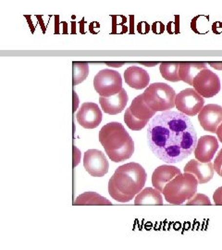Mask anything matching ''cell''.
Returning a JSON list of instances; mask_svg holds the SVG:
<instances>
[{
  "mask_svg": "<svg viewBox=\"0 0 222 250\" xmlns=\"http://www.w3.org/2000/svg\"><path fill=\"white\" fill-rule=\"evenodd\" d=\"M197 141L190 118L179 111L161 112L148 124V146L157 158L166 163L185 160L195 151Z\"/></svg>",
  "mask_w": 222,
  "mask_h": 250,
  "instance_id": "cell-1",
  "label": "cell"
},
{
  "mask_svg": "<svg viewBox=\"0 0 222 250\" xmlns=\"http://www.w3.org/2000/svg\"><path fill=\"white\" fill-rule=\"evenodd\" d=\"M146 179L147 173L141 164L130 162L121 165L109 179V196L118 202H129L142 191Z\"/></svg>",
  "mask_w": 222,
  "mask_h": 250,
  "instance_id": "cell-2",
  "label": "cell"
},
{
  "mask_svg": "<svg viewBox=\"0 0 222 250\" xmlns=\"http://www.w3.org/2000/svg\"><path fill=\"white\" fill-rule=\"evenodd\" d=\"M99 142L107 157L116 163L129 160L134 152L133 139L120 123L104 125L99 132Z\"/></svg>",
  "mask_w": 222,
  "mask_h": 250,
  "instance_id": "cell-3",
  "label": "cell"
},
{
  "mask_svg": "<svg viewBox=\"0 0 222 250\" xmlns=\"http://www.w3.org/2000/svg\"><path fill=\"white\" fill-rule=\"evenodd\" d=\"M198 185L193 174L181 173L165 187L163 195L168 203L181 205L196 196Z\"/></svg>",
  "mask_w": 222,
  "mask_h": 250,
  "instance_id": "cell-4",
  "label": "cell"
},
{
  "mask_svg": "<svg viewBox=\"0 0 222 250\" xmlns=\"http://www.w3.org/2000/svg\"><path fill=\"white\" fill-rule=\"evenodd\" d=\"M142 95L145 104L155 112L169 111L175 107V99L177 94L167 83H151L144 90Z\"/></svg>",
  "mask_w": 222,
  "mask_h": 250,
  "instance_id": "cell-5",
  "label": "cell"
},
{
  "mask_svg": "<svg viewBox=\"0 0 222 250\" xmlns=\"http://www.w3.org/2000/svg\"><path fill=\"white\" fill-rule=\"evenodd\" d=\"M156 113L145 104L142 95H139L133 99L131 106L126 109L125 124L133 131H141L150 123L152 117L156 116Z\"/></svg>",
  "mask_w": 222,
  "mask_h": 250,
  "instance_id": "cell-6",
  "label": "cell"
},
{
  "mask_svg": "<svg viewBox=\"0 0 222 250\" xmlns=\"http://www.w3.org/2000/svg\"><path fill=\"white\" fill-rule=\"evenodd\" d=\"M94 87L102 98L115 96L123 88L121 75L112 70H102L95 76Z\"/></svg>",
  "mask_w": 222,
  "mask_h": 250,
  "instance_id": "cell-7",
  "label": "cell"
},
{
  "mask_svg": "<svg viewBox=\"0 0 222 250\" xmlns=\"http://www.w3.org/2000/svg\"><path fill=\"white\" fill-rule=\"evenodd\" d=\"M204 98H202L194 88L181 91L175 99V107L179 112L188 117L199 114L204 107Z\"/></svg>",
  "mask_w": 222,
  "mask_h": 250,
  "instance_id": "cell-8",
  "label": "cell"
},
{
  "mask_svg": "<svg viewBox=\"0 0 222 250\" xmlns=\"http://www.w3.org/2000/svg\"><path fill=\"white\" fill-rule=\"evenodd\" d=\"M193 87L202 98L210 99L219 94L222 85L219 76L212 71L205 69L196 75Z\"/></svg>",
  "mask_w": 222,
  "mask_h": 250,
  "instance_id": "cell-9",
  "label": "cell"
},
{
  "mask_svg": "<svg viewBox=\"0 0 222 250\" xmlns=\"http://www.w3.org/2000/svg\"><path fill=\"white\" fill-rule=\"evenodd\" d=\"M83 167L91 176L103 177L108 172L109 163L103 152L89 149L83 156Z\"/></svg>",
  "mask_w": 222,
  "mask_h": 250,
  "instance_id": "cell-10",
  "label": "cell"
},
{
  "mask_svg": "<svg viewBox=\"0 0 222 250\" xmlns=\"http://www.w3.org/2000/svg\"><path fill=\"white\" fill-rule=\"evenodd\" d=\"M103 114L101 109L96 103L85 102L81 104L80 109L76 114L79 125L85 129H95L102 122Z\"/></svg>",
  "mask_w": 222,
  "mask_h": 250,
  "instance_id": "cell-11",
  "label": "cell"
},
{
  "mask_svg": "<svg viewBox=\"0 0 222 250\" xmlns=\"http://www.w3.org/2000/svg\"><path fill=\"white\" fill-rule=\"evenodd\" d=\"M198 122L206 132L216 134L222 124V107L217 104H208L198 114Z\"/></svg>",
  "mask_w": 222,
  "mask_h": 250,
  "instance_id": "cell-12",
  "label": "cell"
},
{
  "mask_svg": "<svg viewBox=\"0 0 222 250\" xmlns=\"http://www.w3.org/2000/svg\"><path fill=\"white\" fill-rule=\"evenodd\" d=\"M218 149L219 142L215 136H201L197 141L196 149L194 151L196 161H200L202 163L211 162Z\"/></svg>",
  "mask_w": 222,
  "mask_h": 250,
  "instance_id": "cell-13",
  "label": "cell"
},
{
  "mask_svg": "<svg viewBox=\"0 0 222 250\" xmlns=\"http://www.w3.org/2000/svg\"><path fill=\"white\" fill-rule=\"evenodd\" d=\"M183 170L186 173L193 174L200 185H204L212 180L215 172L214 163H202L196 160L189 161Z\"/></svg>",
  "mask_w": 222,
  "mask_h": 250,
  "instance_id": "cell-14",
  "label": "cell"
},
{
  "mask_svg": "<svg viewBox=\"0 0 222 250\" xmlns=\"http://www.w3.org/2000/svg\"><path fill=\"white\" fill-rule=\"evenodd\" d=\"M181 170L171 165H161L154 170L152 174V185L155 189L163 194L164 188L170 181L181 174Z\"/></svg>",
  "mask_w": 222,
  "mask_h": 250,
  "instance_id": "cell-15",
  "label": "cell"
},
{
  "mask_svg": "<svg viewBox=\"0 0 222 250\" xmlns=\"http://www.w3.org/2000/svg\"><path fill=\"white\" fill-rule=\"evenodd\" d=\"M129 97L124 88L110 98H99V104L101 106L102 110L109 115H117L122 112L128 103Z\"/></svg>",
  "mask_w": 222,
  "mask_h": 250,
  "instance_id": "cell-16",
  "label": "cell"
},
{
  "mask_svg": "<svg viewBox=\"0 0 222 250\" xmlns=\"http://www.w3.org/2000/svg\"><path fill=\"white\" fill-rule=\"evenodd\" d=\"M126 83L133 89L141 90L147 88L150 82L148 72L137 66H131L124 72Z\"/></svg>",
  "mask_w": 222,
  "mask_h": 250,
  "instance_id": "cell-17",
  "label": "cell"
},
{
  "mask_svg": "<svg viewBox=\"0 0 222 250\" xmlns=\"http://www.w3.org/2000/svg\"><path fill=\"white\" fill-rule=\"evenodd\" d=\"M205 69H207V62H180V79L193 85L196 75Z\"/></svg>",
  "mask_w": 222,
  "mask_h": 250,
  "instance_id": "cell-18",
  "label": "cell"
},
{
  "mask_svg": "<svg viewBox=\"0 0 222 250\" xmlns=\"http://www.w3.org/2000/svg\"><path fill=\"white\" fill-rule=\"evenodd\" d=\"M134 205H163V197L159 190L144 188L135 197Z\"/></svg>",
  "mask_w": 222,
  "mask_h": 250,
  "instance_id": "cell-19",
  "label": "cell"
},
{
  "mask_svg": "<svg viewBox=\"0 0 222 250\" xmlns=\"http://www.w3.org/2000/svg\"><path fill=\"white\" fill-rule=\"evenodd\" d=\"M74 205H112L106 197L100 196L96 192H85L78 196L73 202Z\"/></svg>",
  "mask_w": 222,
  "mask_h": 250,
  "instance_id": "cell-20",
  "label": "cell"
},
{
  "mask_svg": "<svg viewBox=\"0 0 222 250\" xmlns=\"http://www.w3.org/2000/svg\"><path fill=\"white\" fill-rule=\"evenodd\" d=\"M161 76L165 80L169 81L171 83H177L180 79V62H165L160 63V68Z\"/></svg>",
  "mask_w": 222,
  "mask_h": 250,
  "instance_id": "cell-21",
  "label": "cell"
},
{
  "mask_svg": "<svg viewBox=\"0 0 222 250\" xmlns=\"http://www.w3.org/2000/svg\"><path fill=\"white\" fill-rule=\"evenodd\" d=\"M73 69V78L72 83L73 86H76L86 80L89 74V63L84 62H72Z\"/></svg>",
  "mask_w": 222,
  "mask_h": 250,
  "instance_id": "cell-22",
  "label": "cell"
},
{
  "mask_svg": "<svg viewBox=\"0 0 222 250\" xmlns=\"http://www.w3.org/2000/svg\"><path fill=\"white\" fill-rule=\"evenodd\" d=\"M186 205H211V201L209 197L205 196L204 194H196L195 197L191 198L186 202Z\"/></svg>",
  "mask_w": 222,
  "mask_h": 250,
  "instance_id": "cell-23",
  "label": "cell"
},
{
  "mask_svg": "<svg viewBox=\"0 0 222 250\" xmlns=\"http://www.w3.org/2000/svg\"><path fill=\"white\" fill-rule=\"evenodd\" d=\"M222 168V148L218 153V155L215 158L214 161V169L216 170V172L220 175L221 174V170Z\"/></svg>",
  "mask_w": 222,
  "mask_h": 250,
  "instance_id": "cell-24",
  "label": "cell"
},
{
  "mask_svg": "<svg viewBox=\"0 0 222 250\" xmlns=\"http://www.w3.org/2000/svg\"><path fill=\"white\" fill-rule=\"evenodd\" d=\"M214 203L216 205H222V187L218 188L213 195Z\"/></svg>",
  "mask_w": 222,
  "mask_h": 250,
  "instance_id": "cell-25",
  "label": "cell"
},
{
  "mask_svg": "<svg viewBox=\"0 0 222 250\" xmlns=\"http://www.w3.org/2000/svg\"><path fill=\"white\" fill-rule=\"evenodd\" d=\"M164 30H165V26H164V24H163L162 22H160V21L155 22V23L153 24V26H152L153 33H154V34H157V35L162 34V33L164 32Z\"/></svg>",
  "mask_w": 222,
  "mask_h": 250,
  "instance_id": "cell-26",
  "label": "cell"
},
{
  "mask_svg": "<svg viewBox=\"0 0 222 250\" xmlns=\"http://www.w3.org/2000/svg\"><path fill=\"white\" fill-rule=\"evenodd\" d=\"M137 29H138V32H139L140 34L144 35V32H145V34H147V33L149 32V30H150V26L148 25V23H147V22H145V21H142V22H140V23L138 24Z\"/></svg>",
  "mask_w": 222,
  "mask_h": 250,
  "instance_id": "cell-27",
  "label": "cell"
},
{
  "mask_svg": "<svg viewBox=\"0 0 222 250\" xmlns=\"http://www.w3.org/2000/svg\"><path fill=\"white\" fill-rule=\"evenodd\" d=\"M73 167H76L80 162V151L76 146H73Z\"/></svg>",
  "mask_w": 222,
  "mask_h": 250,
  "instance_id": "cell-28",
  "label": "cell"
},
{
  "mask_svg": "<svg viewBox=\"0 0 222 250\" xmlns=\"http://www.w3.org/2000/svg\"><path fill=\"white\" fill-rule=\"evenodd\" d=\"M208 64L214 69L222 71V62H208Z\"/></svg>",
  "mask_w": 222,
  "mask_h": 250,
  "instance_id": "cell-29",
  "label": "cell"
},
{
  "mask_svg": "<svg viewBox=\"0 0 222 250\" xmlns=\"http://www.w3.org/2000/svg\"><path fill=\"white\" fill-rule=\"evenodd\" d=\"M105 64H107V66H109V67L119 68V67H122L125 62H105Z\"/></svg>",
  "mask_w": 222,
  "mask_h": 250,
  "instance_id": "cell-30",
  "label": "cell"
},
{
  "mask_svg": "<svg viewBox=\"0 0 222 250\" xmlns=\"http://www.w3.org/2000/svg\"><path fill=\"white\" fill-rule=\"evenodd\" d=\"M216 134H217L218 139L220 140V142L222 143V124L219 126V128H218V130H217V132H216Z\"/></svg>",
  "mask_w": 222,
  "mask_h": 250,
  "instance_id": "cell-31",
  "label": "cell"
},
{
  "mask_svg": "<svg viewBox=\"0 0 222 250\" xmlns=\"http://www.w3.org/2000/svg\"><path fill=\"white\" fill-rule=\"evenodd\" d=\"M139 64H142L144 65L146 67H154V66H157L158 64H160V62H138Z\"/></svg>",
  "mask_w": 222,
  "mask_h": 250,
  "instance_id": "cell-32",
  "label": "cell"
},
{
  "mask_svg": "<svg viewBox=\"0 0 222 250\" xmlns=\"http://www.w3.org/2000/svg\"><path fill=\"white\" fill-rule=\"evenodd\" d=\"M220 175H221V176H222V170H221V174H220Z\"/></svg>",
  "mask_w": 222,
  "mask_h": 250,
  "instance_id": "cell-33",
  "label": "cell"
}]
</instances>
